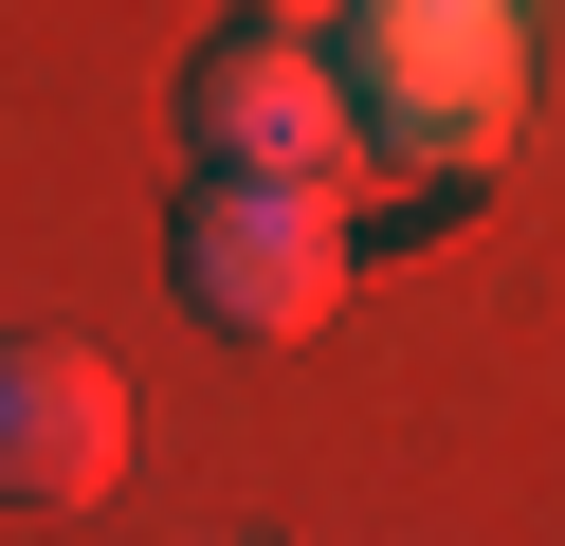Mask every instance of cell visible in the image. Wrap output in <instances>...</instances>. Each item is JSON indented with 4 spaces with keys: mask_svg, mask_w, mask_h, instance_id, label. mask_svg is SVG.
<instances>
[{
    "mask_svg": "<svg viewBox=\"0 0 565 546\" xmlns=\"http://www.w3.org/2000/svg\"><path fill=\"white\" fill-rule=\"evenodd\" d=\"M183 291L237 346H310L347 310V201H310V182H201L183 201Z\"/></svg>",
    "mask_w": 565,
    "mask_h": 546,
    "instance_id": "3",
    "label": "cell"
},
{
    "mask_svg": "<svg viewBox=\"0 0 565 546\" xmlns=\"http://www.w3.org/2000/svg\"><path fill=\"white\" fill-rule=\"evenodd\" d=\"M183 146H201V182H310V201H347V164H365L329 36H274V19H237L183 73Z\"/></svg>",
    "mask_w": 565,
    "mask_h": 546,
    "instance_id": "2",
    "label": "cell"
},
{
    "mask_svg": "<svg viewBox=\"0 0 565 546\" xmlns=\"http://www.w3.org/2000/svg\"><path fill=\"white\" fill-rule=\"evenodd\" d=\"M110 473H128V383H110V346L19 328V346H0V510H92Z\"/></svg>",
    "mask_w": 565,
    "mask_h": 546,
    "instance_id": "4",
    "label": "cell"
},
{
    "mask_svg": "<svg viewBox=\"0 0 565 546\" xmlns=\"http://www.w3.org/2000/svg\"><path fill=\"white\" fill-rule=\"evenodd\" d=\"M329 73H347V128L365 146L475 182L511 146V109H529V0H347Z\"/></svg>",
    "mask_w": 565,
    "mask_h": 546,
    "instance_id": "1",
    "label": "cell"
}]
</instances>
